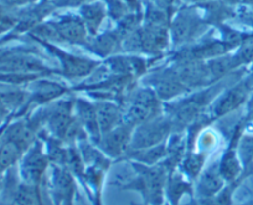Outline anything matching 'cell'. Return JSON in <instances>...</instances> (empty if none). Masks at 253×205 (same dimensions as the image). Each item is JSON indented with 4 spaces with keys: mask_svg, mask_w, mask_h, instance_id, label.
Returning <instances> with one entry per match:
<instances>
[{
    "mask_svg": "<svg viewBox=\"0 0 253 205\" xmlns=\"http://www.w3.org/2000/svg\"><path fill=\"white\" fill-rule=\"evenodd\" d=\"M226 82L227 80L222 79L211 86L190 92L187 96L165 102L164 113L172 119L176 131H185L196 119L208 113L211 104L227 89Z\"/></svg>",
    "mask_w": 253,
    "mask_h": 205,
    "instance_id": "obj_1",
    "label": "cell"
},
{
    "mask_svg": "<svg viewBox=\"0 0 253 205\" xmlns=\"http://www.w3.org/2000/svg\"><path fill=\"white\" fill-rule=\"evenodd\" d=\"M135 175L128 182L119 183V188L123 190L138 192L144 200V205H163L165 200V185H167V168L159 163L155 165L142 164L130 162Z\"/></svg>",
    "mask_w": 253,
    "mask_h": 205,
    "instance_id": "obj_2",
    "label": "cell"
},
{
    "mask_svg": "<svg viewBox=\"0 0 253 205\" xmlns=\"http://www.w3.org/2000/svg\"><path fill=\"white\" fill-rule=\"evenodd\" d=\"M33 31L36 38L52 44L67 43L84 46L89 39L84 20L75 14H65L57 19L39 24Z\"/></svg>",
    "mask_w": 253,
    "mask_h": 205,
    "instance_id": "obj_3",
    "label": "cell"
},
{
    "mask_svg": "<svg viewBox=\"0 0 253 205\" xmlns=\"http://www.w3.org/2000/svg\"><path fill=\"white\" fill-rule=\"evenodd\" d=\"M123 122L137 127L164 113V102L149 86L137 87L123 104Z\"/></svg>",
    "mask_w": 253,
    "mask_h": 205,
    "instance_id": "obj_4",
    "label": "cell"
},
{
    "mask_svg": "<svg viewBox=\"0 0 253 205\" xmlns=\"http://www.w3.org/2000/svg\"><path fill=\"white\" fill-rule=\"evenodd\" d=\"M209 28V23L196 8L180 9L170 23V39L174 46L182 48L200 38Z\"/></svg>",
    "mask_w": 253,
    "mask_h": 205,
    "instance_id": "obj_5",
    "label": "cell"
},
{
    "mask_svg": "<svg viewBox=\"0 0 253 205\" xmlns=\"http://www.w3.org/2000/svg\"><path fill=\"white\" fill-rule=\"evenodd\" d=\"M34 38L38 40V43L45 46L53 57L58 58L60 75H62L66 79L77 80L89 77L101 66V62L98 60H92V58L74 55V53L67 52L63 49L58 48L56 44L48 43V41L42 40V39L36 38V36H34Z\"/></svg>",
    "mask_w": 253,
    "mask_h": 205,
    "instance_id": "obj_6",
    "label": "cell"
},
{
    "mask_svg": "<svg viewBox=\"0 0 253 205\" xmlns=\"http://www.w3.org/2000/svg\"><path fill=\"white\" fill-rule=\"evenodd\" d=\"M176 131L172 119L163 113L155 118L149 119L134 128L130 143V150H143L154 147L168 141L172 132Z\"/></svg>",
    "mask_w": 253,
    "mask_h": 205,
    "instance_id": "obj_7",
    "label": "cell"
},
{
    "mask_svg": "<svg viewBox=\"0 0 253 205\" xmlns=\"http://www.w3.org/2000/svg\"><path fill=\"white\" fill-rule=\"evenodd\" d=\"M144 85L152 87L163 102H171L191 92L180 79L174 66L147 74Z\"/></svg>",
    "mask_w": 253,
    "mask_h": 205,
    "instance_id": "obj_8",
    "label": "cell"
},
{
    "mask_svg": "<svg viewBox=\"0 0 253 205\" xmlns=\"http://www.w3.org/2000/svg\"><path fill=\"white\" fill-rule=\"evenodd\" d=\"M20 160V175L23 182L41 187L46 172L51 165L43 141L38 138L35 143L24 153Z\"/></svg>",
    "mask_w": 253,
    "mask_h": 205,
    "instance_id": "obj_9",
    "label": "cell"
},
{
    "mask_svg": "<svg viewBox=\"0 0 253 205\" xmlns=\"http://www.w3.org/2000/svg\"><path fill=\"white\" fill-rule=\"evenodd\" d=\"M252 79H245L238 84L226 89L209 108L210 112L208 116L210 117L211 121L222 118L240 108L247 101L251 90H252Z\"/></svg>",
    "mask_w": 253,
    "mask_h": 205,
    "instance_id": "obj_10",
    "label": "cell"
},
{
    "mask_svg": "<svg viewBox=\"0 0 253 205\" xmlns=\"http://www.w3.org/2000/svg\"><path fill=\"white\" fill-rule=\"evenodd\" d=\"M243 128H245V121L241 119L233 128L230 142L218 159L220 172L227 183L236 182L240 178L246 177L243 174V165L240 158V151H238L241 137L243 136Z\"/></svg>",
    "mask_w": 253,
    "mask_h": 205,
    "instance_id": "obj_11",
    "label": "cell"
},
{
    "mask_svg": "<svg viewBox=\"0 0 253 205\" xmlns=\"http://www.w3.org/2000/svg\"><path fill=\"white\" fill-rule=\"evenodd\" d=\"M133 132H134V127L123 122L116 128L102 134L101 141L97 147L113 162L124 159L126 153L130 150Z\"/></svg>",
    "mask_w": 253,
    "mask_h": 205,
    "instance_id": "obj_12",
    "label": "cell"
},
{
    "mask_svg": "<svg viewBox=\"0 0 253 205\" xmlns=\"http://www.w3.org/2000/svg\"><path fill=\"white\" fill-rule=\"evenodd\" d=\"M51 197L55 205H75L77 195L76 177L60 165H51Z\"/></svg>",
    "mask_w": 253,
    "mask_h": 205,
    "instance_id": "obj_13",
    "label": "cell"
},
{
    "mask_svg": "<svg viewBox=\"0 0 253 205\" xmlns=\"http://www.w3.org/2000/svg\"><path fill=\"white\" fill-rule=\"evenodd\" d=\"M227 182L222 177L218 167V160L209 163L195 182V195L198 199L213 197L225 188Z\"/></svg>",
    "mask_w": 253,
    "mask_h": 205,
    "instance_id": "obj_14",
    "label": "cell"
},
{
    "mask_svg": "<svg viewBox=\"0 0 253 205\" xmlns=\"http://www.w3.org/2000/svg\"><path fill=\"white\" fill-rule=\"evenodd\" d=\"M75 114L84 131L88 134V138L93 145H98L101 141L102 132L99 128L98 116L93 101L84 99H75Z\"/></svg>",
    "mask_w": 253,
    "mask_h": 205,
    "instance_id": "obj_15",
    "label": "cell"
},
{
    "mask_svg": "<svg viewBox=\"0 0 253 205\" xmlns=\"http://www.w3.org/2000/svg\"><path fill=\"white\" fill-rule=\"evenodd\" d=\"M123 40V36L116 28L113 30L104 31V33L93 36V38H89L84 46L98 57L106 60L111 56L117 55V52L122 50Z\"/></svg>",
    "mask_w": 253,
    "mask_h": 205,
    "instance_id": "obj_16",
    "label": "cell"
},
{
    "mask_svg": "<svg viewBox=\"0 0 253 205\" xmlns=\"http://www.w3.org/2000/svg\"><path fill=\"white\" fill-rule=\"evenodd\" d=\"M186 195H189L191 199L195 195L194 182L187 179L179 168L171 170L168 174L167 185H165V200L170 205H180L181 199Z\"/></svg>",
    "mask_w": 253,
    "mask_h": 205,
    "instance_id": "obj_17",
    "label": "cell"
},
{
    "mask_svg": "<svg viewBox=\"0 0 253 205\" xmlns=\"http://www.w3.org/2000/svg\"><path fill=\"white\" fill-rule=\"evenodd\" d=\"M102 134L123 123L124 109L118 102L111 100H93Z\"/></svg>",
    "mask_w": 253,
    "mask_h": 205,
    "instance_id": "obj_18",
    "label": "cell"
},
{
    "mask_svg": "<svg viewBox=\"0 0 253 205\" xmlns=\"http://www.w3.org/2000/svg\"><path fill=\"white\" fill-rule=\"evenodd\" d=\"M79 15L81 16L84 25H86L89 38L98 35L101 25L103 24L104 19L108 16L106 1L104 0H94V1L82 4L80 6Z\"/></svg>",
    "mask_w": 253,
    "mask_h": 205,
    "instance_id": "obj_19",
    "label": "cell"
},
{
    "mask_svg": "<svg viewBox=\"0 0 253 205\" xmlns=\"http://www.w3.org/2000/svg\"><path fill=\"white\" fill-rule=\"evenodd\" d=\"M168 141L154 146V147L143 148V150H132L126 153L124 159L129 162H138L147 165H155L162 163L167 158Z\"/></svg>",
    "mask_w": 253,
    "mask_h": 205,
    "instance_id": "obj_20",
    "label": "cell"
},
{
    "mask_svg": "<svg viewBox=\"0 0 253 205\" xmlns=\"http://www.w3.org/2000/svg\"><path fill=\"white\" fill-rule=\"evenodd\" d=\"M209 153L204 151L198 150H187L184 159L180 163L179 169L181 170L182 174L190 179L191 182L195 183L199 175L206 167V160H208Z\"/></svg>",
    "mask_w": 253,
    "mask_h": 205,
    "instance_id": "obj_21",
    "label": "cell"
},
{
    "mask_svg": "<svg viewBox=\"0 0 253 205\" xmlns=\"http://www.w3.org/2000/svg\"><path fill=\"white\" fill-rule=\"evenodd\" d=\"M70 94H71L70 87L63 86V85L58 84V82L45 80V81L39 82L38 90L35 91L31 100L36 104H47L51 103L52 101L61 100L62 97Z\"/></svg>",
    "mask_w": 253,
    "mask_h": 205,
    "instance_id": "obj_22",
    "label": "cell"
},
{
    "mask_svg": "<svg viewBox=\"0 0 253 205\" xmlns=\"http://www.w3.org/2000/svg\"><path fill=\"white\" fill-rule=\"evenodd\" d=\"M9 205H43L40 187L20 183L14 188Z\"/></svg>",
    "mask_w": 253,
    "mask_h": 205,
    "instance_id": "obj_23",
    "label": "cell"
},
{
    "mask_svg": "<svg viewBox=\"0 0 253 205\" xmlns=\"http://www.w3.org/2000/svg\"><path fill=\"white\" fill-rule=\"evenodd\" d=\"M24 151L13 141L5 138L0 145V174L13 167L24 155Z\"/></svg>",
    "mask_w": 253,
    "mask_h": 205,
    "instance_id": "obj_24",
    "label": "cell"
},
{
    "mask_svg": "<svg viewBox=\"0 0 253 205\" xmlns=\"http://www.w3.org/2000/svg\"><path fill=\"white\" fill-rule=\"evenodd\" d=\"M238 151H240V158L243 165V173L246 175H250L253 170V137H241Z\"/></svg>",
    "mask_w": 253,
    "mask_h": 205,
    "instance_id": "obj_25",
    "label": "cell"
},
{
    "mask_svg": "<svg viewBox=\"0 0 253 205\" xmlns=\"http://www.w3.org/2000/svg\"><path fill=\"white\" fill-rule=\"evenodd\" d=\"M107 4V13H108V18L112 20L119 23L124 16H126L132 10L129 6L124 3L123 0H104Z\"/></svg>",
    "mask_w": 253,
    "mask_h": 205,
    "instance_id": "obj_26",
    "label": "cell"
},
{
    "mask_svg": "<svg viewBox=\"0 0 253 205\" xmlns=\"http://www.w3.org/2000/svg\"><path fill=\"white\" fill-rule=\"evenodd\" d=\"M84 3H88V0H52L51 5L53 6V9L80 8Z\"/></svg>",
    "mask_w": 253,
    "mask_h": 205,
    "instance_id": "obj_27",
    "label": "cell"
},
{
    "mask_svg": "<svg viewBox=\"0 0 253 205\" xmlns=\"http://www.w3.org/2000/svg\"><path fill=\"white\" fill-rule=\"evenodd\" d=\"M123 1L129 6V9L132 11H143L140 0H123Z\"/></svg>",
    "mask_w": 253,
    "mask_h": 205,
    "instance_id": "obj_28",
    "label": "cell"
},
{
    "mask_svg": "<svg viewBox=\"0 0 253 205\" xmlns=\"http://www.w3.org/2000/svg\"><path fill=\"white\" fill-rule=\"evenodd\" d=\"M92 204L93 205H104L102 202V189L94 190L92 193Z\"/></svg>",
    "mask_w": 253,
    "mask_h": 205,
    "instance_id": "obj_29",
    "label": "cell"
},
{
    "mask_svg": "<svg viewBox=\"0 0 253 205\" xmlns=\"http://www.w3.org/2000/svg\"><path fill=\"white\" fill-rule=\"evenodd\" d=\"M189 1H193V3H206V1H211V0H189Z\"/></svg>",
    "mask_w": 253,
    "mask_h": 205,
    "instance_id": "obj_30",
    "label": "cell"
},
{
    "mask_svg": "<svg viewBox=\"0 0 253 205\" xmlns=\"http://www.w3.org/2000/svg\"><path fill=\"white\" fill-rule=\"evenodd\" d=\"M238 205H253V200H248V202L241 203V204H238Z\"/></svg>",
    "mask_w": 253,
    "mask_h": 205,
    "instance_id": "obj_31",
    "label": "cell"
},
{
    "mask_svg": "<svg viewBox=\"0 0 253 205\" xmlns=\"http://www.w3.org/2000/svg\"><path fill=\"white\" fill-rule=\"evenodd\" d=\"M52 0H41V3H51Z\"/></svg>",
    "mask_w": 253,
    "mask_h": 205,
    "instance_id": "obj_32",
    "label": "cell"
},
{
    "mask_svg": "<svg viewBox=\"0 0 253 205\" xmlns=\"http://www.w3.org/2000/svg\"><path fill=\"white\" fill-rule=\"evenodd\" d=\"M163 205H170V204H169V203H164V204H163Z\"/></svg>",
    "mask_w": 253,
    "mask_h": 205,
    "instance_id": "obj_33",
    "label": "cell"
},
{
    "mask_svg": "<svg viewBox=\"0 0 253 205\" xmlns=\"http://www.w3.org/2000/svg\"><path fill=\"white\" fill-rule=\"evenodd\" d=\"M88 1H94V0H88Z\"/></svg>",
    "mask_w": 253,
    "mask_h": 205,
    "instance_id": "obj_34",
    "label": "cell"
},
{
    "mask_svg": "<svg viewBox=\"0 0 253 205\" xmlns=\"http://www.w3.org/2000/svg\"><path fill=\"white\" fill-rule=\"evenodd\" d=\"M132 205H135V204H132Z\"/></svg>",
    "mask_w": 253,
    "mask_h": 205,
    "instance_id": "obj_35",
    "label": "cell"
}]
</instances>
